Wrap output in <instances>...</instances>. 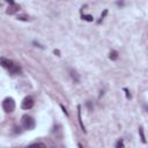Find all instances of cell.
Returning a JSON list of instances; mask_svg holds the SVG:
<instances>
[{
    "mask_svg": "<svg viewBox=\"0 0 148 148\" xmlns=\"http://www.w3.org/2000/svg\"><path fill=\"white\" fill-rule=\"evenodd\" d=\"M32 106H34V98H32L31 96L24 97L23 101H22V103H21V108H22L23 110H29V109H31Z\"/></svg>",
    "mask_w": 148,
    "mask_h": 148,
    "instance_id": "obj_3",
    "label": "cell"
},
{
    "mask_svg": "<svg viewBox=\"0 0 148 148\" xmlns=\"http://www.w3.org/2000/svg\"><path fill=\"white\" fill-rule=\"evenodd\" d=\"M106 13H108V10H106V9H105V10H104V12H103V14H102V15H101V20H99V21H98V23H101V21H102V20H103V18H104V16H105V15H106Z\"/></svg>",
    "mask_w": 148,
    "mask_h": 148,
    "instance_id": "obj_17",
    "label": "cell"
},
{
    "mask_svg": "<svg viewBox=\"0 0 148 148\" xmlns=\"http://www.w3.org/2000/svg\"><path fill=\"white\" fill-rule=\"evenodd\" d=\"M60 108H61V109H62V111H64V112H65V114H66V116H68V112H67V111H66V109H65V108H64V106H62V105H60Z\"/></svg>",
    "mask_w": 148,
    "mask_h": 148,
    "instance_id": "obj_19",
    "label": "cell"
},
{
    "mask_svg": "<svg viewBox=\"0 0 148 148\" xmlns=\"http://www.w3.org/2000/svg\"><path fill=\"white\" fill-rule=\"evenodd\" d=\"M109 58H110L111 60H116V59L118 58V52H117V51H112V52H110Z\"/></svg>",
    "mask_w": 148,
    "mask_h": 148,
    "instance_id": "obj_9",
    "label": "cell"
},
{
    "mask_svg": "<svg viewBox=\"0 0 148 148\" xmlns=\"http://www.w3.org/2000/svg\"><path fill=\"white\" fill-rule=\"evenodd\" d=\"M17 20H20V21H28L29 16H27V15H17Z\"/></svg>",
    "mask_w": 148,
    "mask_h": 148,
    "instance_id": "obj_11",
    "label": "cell"
},
{
    "mask_svg": "<svg viewBox=\"0 0 148 148\" xmlns=\"http://www.w3.org/2000/svg\"><path fill=\"white\" fill-rule=\"evenodd\" d=\"M0 65L3 67V68H6V69H12L13 67H14V65H15V62L13 61V60H10V59H8V58H5V57H1L0 58Z\"/></svg>",
    "mask_w": 148,
    "mask_h": 148,
    "instance_id": "obj_4",
    "label": "cell"
},
{
    "mask_svg": "<svg viewBox=\"0 0 148 148\" xmlns=\"http://www.w3.org/2000/svg\"><path fill=\"white\" fill-rule=\"evenodd\" d=\"M69 73H71V76L73 77V80H74L75 82H79V80H80V79H79L77 73H76L75 71H73V69H71V71H69Z\"/></svg>",
    "mask_w": 148,
    "mask_h": 148,
    "instance_id": "obj_8",
    "label": "cell"
},
{
    "mask_svg": "<svg viewBox=\"0 0 148 148\" xmlns=\"http://www.w3.org/2000/svg\"><path fill=\"white\" fill-rule=\"evenodd\" d=\"M22 131H21V127H18V126H14V133H21Z\"/></svg>",
    "mask_w": 148,
    "mask_h": 148,
    "instance_id": "obj_15",
    "label": "cell"
},
{
    "mask_svg": "<svg viewBox=\"0 0 148 148\" xmlns=\"http://www.w3.org/2000/svg\"><path fill=\"white\" fill-rule=\"evenodd\" d=\"M82 18L86 20V21H88V22H91L94 20V17L91 15H82Z\"/></svg>",
    "mask_w": 148,
    "mask_h": 148,
    "instance_id": "obj_12",
    "label": "cell"
},
{
    "mask_svg": "<svg viewBox=\"0 0 148 148\" xmlns=\"http://www.w3.org/2000/svg\"><path fill=\"white\" fill-rule=\"evenodd\" d=\"M139 133H140L141 141H142L143 143H146V139H145V134H143V128H142V127H140V128H139Z\"/></svg>",
    "mask_w": 148,
    "mask_h": 148,
    "instance_id": "obj_10",
    "label": "cell"
},
{
    "mask_svg": "<svg viewBox=\"0 0 148 148\" xmlns=\"http://www.w3.org/2000/svg\"><path fill=\"white\" fill-rule=\"evenodd\" d=\"M86 105H87V108L89 109V111H92L94 106H92V104H91V102H90V101H88V102L86 103Z\"/></svg>",
    "mask_w": 148,
    "mask_h": 148,
    "instance_id": "obj_14",
    "label": "cell"
},
{
    "mask_svg": "<svg viewBox=\"0 0 148 148\" xmlns=\"http://www.w3.org/2000/svg\"><path fill=\"white\" fill-rule=\"evenodd\" d=\"M2 108L6 112H13L15 110V101L12 97H7L2 102Z\"/></svg>",
    "mask_w": 148,
    "mask_h": 148,
    "instance_id": "obj_2",
    "label": "cell"
},
{
    "mask_svg": "<svg viewBox=\"0 0 148 148\" xmlns=\"http://www.w3.org/2000/svg\"><path fill=\"white\" fill-rule=\"evenodd\" d=\"M77 118H79V124H80L82 131L86 132V128H84V125H83V123H82V118H81V106H80V105L77 106Z\"/></svg>",
    "mask_w": 148,
    "mask_h": 148,
    "instance_id": "obj_7",
    "label": "cell"
},
{
    "mask_svg": "<svg viewBox=\"0 0 148 148\" xmlns=\"http://www.w3.org/2000/svg\"><path fill=\"white\" fill-rule=\"evenodd\" d=\"M6 1H7V2L9 3V5H12V3H14V0H6Z\"/></svg>",
    "mask_w": 148,
    "mask_h": 148,
    "instance_id": "obj_20",
    "label": "cell"
},
{
    "mask_svg": "<svg viewBox=\"0 0 148 148\" xmlns=\"http://www.w3.org/2000/svg\"><path fill=\"white\" fill-rule=\"evenodd\" d=\"M116 147H117V148H119V147H124V142H123V140L118 141V142H117V145H116Z\"/></svg>",
    "mask_w": 148,
    "mask_h": 148,
    "instance_id": "obj_16",
    "label": "cell"
},
{
    "mask_svg": "<svg viewBox=\"0 0 148 148\" xmlns=\"http://www.w3.org/2000/svg\"><path fill=\"white\" fill-rule=\"evenodd\" d=\"M37 146L45 147V143H42V142H36V143H31V145H30V147H37Z\"/></svg>",
    "mask_w": 148,
    "mask_h": 148,
    "instance_id": "obj_13",
    "label": "cell"
},
{
    "mask_svg": "<svg viewBox=\"0 0 148 148\" xmlns=\"http://www.w3.org/2000/svg\"><path fill=\"white\" fill-rule=\"evenodd\" d=\"M124 90H125V92H126V97H127V98H131V95H130V94H128V90H127V89H126V88H125V89H124Z\"/></svg>",
    "mask_w": 148,
    "mask_h": 148,
    "instance_id": "obj_18",
    "label": "cell"
},
{
    "mask_svg": "<svg viewBox=\"0 0 148 148\" xmlns=\"http://www.w3.org/2000/svg\"><path fill=\"white\" fill-rule=\"evenodd\" d=\"M8 72H9V73H10L12 75H16V74H21V67H20V66L17 65V64H15V65H14V67H13L12 69H9Z\"/></svg>",
    "mask_w": 148,
    "mask_h": 148,
    "instance_id": "obj_6",
    "label": "cell"
},
{
    "mask_svg": "<svg viewBox=\"0 0 148 148\" xmlns=\"http://www.w3.org/2000/svg\"><path fill=\"white\" fill-rule=\"evenodd\" d=\"M21 124H22L23 128H24V130H28V131L32 130V128L35 127V125H36L35 119H34L31 116H28V114L22 116V118H21Z\"/></svg>",
    "mask_w": 148,
    "mask_h": 148,
    "instance_id": "obj_1",
    "label": "cell"
},
{
    "mask_svg": "<svg viewBox=\"0 0 148 148\" xmlns=\"http://www.w3.org/2000/svg\"><path fill=\"white\" fill-rule=\"evenodd\" d=\"M21 9V7L17 5V3H12V5H9L8 6V8H7V10H6V13L8 14V15H14V14H16V13H18V10Z\"/></svg>",
    "mask_w": 148,
    "mask_h": 148,
    "instance_id": "obj_5",
    "label": "cell"
}]
</instances>
